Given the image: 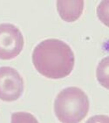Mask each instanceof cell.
Listing matches in <instances>:
<instances>
[{"instance_id":"cell-4","label":"cell","mask_w":109,"mask_h":123,"mask_svg":"<svg viewBox=\"0 0 109 123\" xmlns=\"http://www.w3.org/2000/svg\"><path fill=\"white\" fill-rule=\"evenodd\" d=\"M24 92V80L16 69L10 66L0 67V99L15 101Z\"/></svg>"},{"instance_id":"cell-6","label":"cell","mask_w":109,"mask_h":123,"mask_svg":"<svg viewBox=\"0 0 109 123\" xmlns=\"http://www.w3.org/2000/svg\"><path fill=\"white\" fill-rule=\"evenodd\" d=\"M97 78L100 84L107 88V58H105L99 64L97 68Z\"/></svg>"},{"instance_id":"cell-2","label":"cell","mask_w":109,"mask_h":123,"mask_svg":"<svg viewBox=\"0 0 109 123\" xmlns=\"http://www.w3.org/2000/svg\"><path fill=\"white\" fill-rule=\"evenodd\" d=\"M89 111V99L83 90L69 86L59 92L54 101V112L58 120L64 123L83 121Z\"/></svg>"},{"instance_id":"cell-5","label":"cell","mask_w":109,"mask_h":123,"mask_svg":"<svg viewBox=\"0 0 109 123\" xmlns=\"http://www.w3.org/2000/svg\"><path fill=\"white\" fill-rule=\"evenodd\" d=\"M59 16L66 22H74L81 16L84 10L83 0L57 1Z\"/></svg>"},{"instance_id":"cell-1","label":"cell","mask_w":109,"mask_h":123,"mask_svg":"<svg viewBox=\"0 0 109 123\" xmlns=\"http://www.w3.org/2000/svg\"><path fill=\"white\" fill-rule=\"evenodd\" d=\"M31 59L34 67L41 75L52 80L68 76L75 63L72 48L57 38L41 41L34 48Z\"/></svg>"},{"instance_id":"cell-3","label":"cell","mask_w":109,"mask_h":123,"mask_svg":"<svg viewBox=\"0 0 109 123\" xmlns=\"http://www.w3.org/2000/svg\"><path fill=\"white\" fill-rule=\"evenodd\" d=\"M24 48V37L17 26L0 24V59L9 60L18 57Z\"/></svg>"}]
</instances>
